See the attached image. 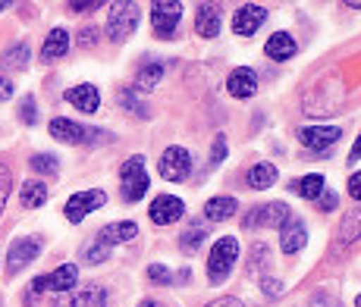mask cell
<instances>
[{
  "label": "cell",
  "mask_w": 361,
  "mask_h": 307,
  "mask_svg": "<svg viewBox=\"0 0 361 307\" xmlns=\"http://www.w3.org/2000/svg\"><path fill=\"white\" fill-rule=\"evenodd\" d=\"M235 261H239V242L233 235H224V239L214 242L211 257H207V279H211V285H224L226 276L233 273Z\"/></svg>",
  "instance_id": "1"
},
{
  "label": "cell",
  "mask_w": 361,
  "mask_h": 307,
  "mask_svg": "<svg viewBox=\"0 0 361 307\" xmlns=\"http://www.w3.org/2000/svg\"><path fill=\"white\" fill-rule=\"evenodd\" d=\"M120 185H123V201L126 204H135V201L145 198V192H148V173H145V157L142 154H135V157H129L126 163L120 166Z\"/></svg>",
  "instance_id": "2"
},
{
  "label": "cell",
  "mask_w": 361,
  "mask_h": 307,
  "mask_svg": "<svg viewBox=\"0 0 361 307\" xmlns=\"http://www.w3.org/2000/svg\"><path fill=\"white\" fill-rule=\"evenodd\" d=\"M138 19H142V6L138 4H129V0H123V4H114L110 6V16H107V38L110 41H126L132 32L138 29Z\"/></svg>",
  "instance_id": "3"
},
{
  "label": "cell",
  "mask_w": 361,
  "mask_h": 307,
  "mask_svg": "<svg viewBox=\"0 0 361 307\" xmlns=\"http://www.w3.org/2000/svg\"><path fill=\"white\" fill-rule=\"evenodd\" d=\"M47 132L63 144H92V138H110L107 132L85 129L82 123H73V120H66V116H54L51 125H47Z\"/></svg>",
  "instance_id": "4"
},
{
  "label": "cell",
  "mask_w": 361,
  "mask_h": 307,
  "mask_svg": "<svg viewBox=\"0 0 361 307\" xmlns=\"http://www.w3.org/2000/svg\"><path fill=\"white\" fill-rule=\"evenodd\" d=\"M179 16H183V4H176V0H157V4H151V29H154L157 38H173Z\"/></svg>",
  "instance_id": "5"
},
{
  "label": "cell",
  "mask_w": 361,
  "mask_h": 307,
  "mask_svg": "<svg viewBox=\"0 0 361 307\" xmlns=\"http://www.w3.org/2000/svg\"><path fill=\"white\" fill-rule=\"evenodd\" d=\"M104 204H107V194H104L101 188H92V192H75L73 198L66 201L63 213H66V220L73 223V226H79L88 213L98 211V207H104Z\"/></svg>",
  "instance_id": "6"
},
{
  "label": "cell",
  "mask_w": 361,
  "mask_h": 307,
  "mask_svg": "<svg viewBox=\"0 0 361 307\" xmlns=\"http://www.w3.org/2000/svg\"><path fill=\"white\" fill-rule=\"evenodd\" d=\"M161 176L166 179V182H183V179H189L192 173V157L185 148H179V144H173V148H166L161 154Z\"/></svg>",
  "instance_id": "7"
},
{
  "label": "cell",
  "mask_w": 361,
  "mask_h": 307,
  "mask_svg": "<svg viewBox=\"0 0 361 307\" xmlns=\"http://www.w3.org/2000/svg\"><path fill=\"white\" fill-rule=\"evenodd\" d=\"M289 216V207L283 201H270V204H261V207H252L248 216L242 220L245 229H261V226H283V220Z\"/></svg>",
  "instance_id": "8"
},
{
  "label": "cell",
  "mask_w": 361,
  "mask_h": 307,
  "mask_svg": "<svg viewBox=\"0 0 361 307\" xmlns=\"http://www.w3.org/2000/svg\"><path fill=\"white\" fill-rule=\"evenodd\" d=\"M38 254H41V239H16L10 245V254H6V273L10 276L23 273Z\"/></svg>",
  "instance_id": "9"
},
{
  "label": "cell",
  "mask_w": 361,
  "mask_h": 307,
  "mask_svg": "<svg viewBox=\"0 0 361 307\" xmlns=\"http://www.w3.org/2000/svg\"><path fill=\"white\" fill-rule=\"evenodd\" d=\"M148 216L154 226H170V223H176L185 216V204L176 198V194H161V198L151 201Z\"/></svg>",
  "instance_id": "10"
},
{
  "label": "cell",
  "mask_w": 361,
  "mask_h": 307,
  "mask_svg": "<svg viewBox=\"0 0 361 307\" xmlns=\"http://www.w3.org/2000/svg\"><path fill=\"white\" fill-rule=\"evenodd\" d=\"M339 138H343L339 125H305V129H298V142L311 151H327Z\"/></svg>",
  "instance_id": "11"
},
{
  "label": "cell",
  "mask_w": 361,
  "mask_h": 307,
  "mask_svg": "<svg viewBox=\"0 0 361 307\" xmlns=\"http://www.w3.org/2000/svg\"><path fill=\"white\" fill-rule=\"evenodd\" d=\"M54 307H107V292L101 285H85L79 292H66V295H57Z\"/></svg>",
  "instance_id": "12"
},
{
  "label": "cell",
  "mask_w": 361,
  "mask_h": 307,
  "mask_svg": "<svg viewBox=\"0 0 361 307\" xmlns=\"http://www.w3.org/2000/svg\"><path fill=\"white\" fill-rule=\"evenodd\" d=\"M264 23H267V10H264V6L242 4L239 10H235V16H233V32L242 35V38H248V35H255Z\"/></svg>",
  "instance_id": "13"
},
{
  "label": "cell",
  "mask_w": 361,
  "mask_h": 307,
  "mask_svg": "<svg viewBox=\"0 0 361 307\" xmlns=\"http://www.w3.org/2000/svg\"><path fill=\"white\" fill-rule=\"evenodd\" d=\"M305 242H308V229H305V223L298 220L295 213H289L286 220H283V226H280V248H283V254H298V251L305 248Z\"/></svg>",
  "instance_id": "14"
},
{
  "label": "cell",
  "mask_w": 361,
  "mask_h": 307,
  "mask_svg": "<svg viewBox=\"0 0 361 307\" xmlns=\"http://www.w3.org/2000/svg\"><path fill=\"white\" fill-rule=\"evenodd\" d=\"M226 92L233 97H252L258 92V75H255V69H248V66L233 69L230 79H226Z\"/></svg>",
  "instance_id": "15"
},
{
  "label": "cell",
  "mask_w": 361,
  "mask_h": 307,
  "mask_svg": "<svg viewBox=\"0 0 361 307\" xmlns=\"http://www.w3.org/2000/svg\"><path fill=\"white\" fill-rule=\"evenodd\" d=\"M66 101L73 104L79 113H98V107H101V94L94 85H73L66 92Z\"/></svg>",
  "instance_id": "16"
},
{
  "label": "cell",
  "mask_w": 361,
  "mask_h": 307,
  "mask_svg": "<svg viewBox=\"0 0 361 307\" xmlns=\"http://www.w3.org/2000/svg\"><path fill=\"white\" fill-rule=\"evenodd\" d=\"M295 51H298V44H295V38L289 32H274L267 38V44H264V54H267L270 60H276V63L293 60Z\"/></svg>",
  "instance_id": "17"
},
{
  "label": "cell",
  "mask_w": 361,
  "mask_h": 307,
  "mask_svg": "<svg viewBox=\"0 0 361 307\" xmlns=\"http://www.w3.org/2000/svg\"><path fill=\"white\" fill-rule=\"evenodd\" d=\"M135 235H138V226L126 220V223H110V226H104L94 242H101L104 248H114V245H123V242H132Z\"/></svg>",
  "instance_id": "18"
},
{
  "label": "cell",
  "mask_w": 361,
  "mask_h": 307,
  "mask_svg": "<svg viewBox=\"0 0 361 307\" xmlns=\"http://www.w3.org/2000/svg\"><path fill=\"white\" fill-rule=\"evenodd\" d=\"M44 282L51 292L66 295V292H73L75 282H79V267H75V263H63V267H57L51 276H44Z\"/></svg>",
  "instance_id": "19"
},
{
  "label": "cell",
  "mask_w": 361,
  "mask_h": 307,
  "mask_svg": "<svg viewBox=\"0 0 361 307\" xmlns=\"http://www.w3.org/2000/svg\"><path fill=\"white\" fill-rule=\"evenodd\" d=\"M195 13H198L195 16V32L201 35V38H217L220 35V6L201 4Z\"/></svg>",
  "instance_id": "20"
},
{
  "label": "cell",
  "mask_w": 361,
  "mask_h": 307,
  "mask_svg": "<svg viewBox=\"0 0 361 307\" xmlns=\"http://www.w3.org/2000/svg\"><path fill=\"white\" fill-rule=\"evenodd\" d=\"M69 51V32L66 29H51L41 44V60H60Z\"/></svg>",
  "instance_id": "21"
},
{
  "label": "cell",
  "mask_w": 361,
  "mask_h": 307,
  "mask_svg": "<svg viewBox=\"0 0 361 307\" xmlns=\"http://www.w3.org/2000/svg\"><path fill=\"white\" fill-rule=\"evenodd\" d=\"M239 213V201L235 198H226V194H220V198H211L204 204V216L214 223H224V220H233V216Z\"/></svg>",
  "instance_id": "22"
},
{
  "label": "cell",
  "mask_w": 361,
  "mask_h": 307,
  "mask_svg": "<svg viewBox=\"0 0 361 307\" xmlns=\"http://www.w3.org/2000/svg\"><path fill=\"white\" fill-rule=\"evenodd\" d=\"M164 75H166V63H161V60H151V63H145V66L138 69L135 85L142 88V92H154L157 82H161Z\"/></svg>",
  "instance_id": "23"
},
{
  "label": "cell",
  "mask_w": 361,
  "mask_h": 307,
  "mask_svg": "<svg viewBox=\"0 0 361 307\" xmlns=\"http://www.w3.org/2000/svg\"><path fill=\"white\" fill-rule=\"evenodd\" d=\"M336 235H339V242H343V245H352V242L361 239V207H352L349 213H343Z\"/></svg>",
  "instance_id": "24"
},
{
  "label": "cell",
  "mask_w": 361,
  "mask_h": 307,
  "mask_svg": "<svg viewBox=\"0 0 361 307\" xmlns=\"http://www.w3.org/2000/svg\"><path fill=\"white\" fill-rule=\"evenodd\" d=\"M289 192L302 194V198H308V201H317V198H321V192H324V176H321V173H308V176L289 182Z\"/></svg>",
  "instance_id": "25"
},
{
  "label": "cell",
  "mask_w": 361,
  "mask_h": 307,
  "mask_svg": "<svg viewBox=\"0 0 361 307\" xmlns=\"http://www.w3.org/2000/svg\"><path fill=\"white\" fill-rule=\"evenodd\" d=\"M276 166L274 163H255L252 170H248V176H245V182L252 185V188H258V192H264V188H270L276 182Z\"/></svg>",
  "instance_id": "26"
},
{
  "label": "cell",
  "mask_w": 361,
  "mask_h": 307,
  "mask_svg": "<svg viewBox=\"0 0 361 307\" xmlns=\"http://www.w3.org/2000/svg\"><path fill=\"white\" fill-rule=\"evenodd\" d=\"M19 201H23V207L35 211V207H41L47 201V185L38 182V179H29V182L23 185V192H19Z\"/></svg>",
  "instance_id": "27"
},
{
  "label": "cell",
  "mask_w": 361,
  "mask_h": 307,
  "mask_svg": "<svg viewBox=\"0 0 361 307\" xmlns=\"http://www.w3.org/2000/svg\"><path fill=\"white\" fill-rule=\"evenodd\" d=\"M29 57H32L29 44H25V41H16L13 47H6V51H4L0 63H4L6 69H25V66H29Z\"/></svg>",
  "instance_id": "28"
},
{
  "label": "cell",
  "mask_w": 361,
  "mask_h": 307,
  "mask_svg": "<svg viewBox=\"0 0 361 307\" xmlns=\"http://www.w3.org/2000/svg\"><path fill=\"white\" fill-rule=\"evenodd\" d=\"M29 166H32V173H41V176H54V173L60 170V160L54 157V154H32Z\"/></svg>",
  "instance_id": "29"
},
{
  "label": "cell",
  "mask_w": 361,
  "mask_h": 307,
  "mask_svg": "<svg viewBox=\"0 0 361 307\" xmlns=\"http://www.w3.org/2000/svg\"><path fill=\"white\" fill-rule=\"evenodd\" d=\"M201 242H204V229L195 226V229H189V232H183V239H179V251H183V254H195V251L201 248Z\"/></svg>",
  "instance_id": "30"
},
{
  "label": "cell",
  "mask_w": 361,
  "mask_h": 307,
  "mask_svg": "<svg viewBox=\"0 0 361 307\" xmlns=\"http://www.w3.org/2000/svg\"><path fill=\"white\" fill-rule=\"evenodd\" d=\"M116 101H120V107H126L132 116H145V104L138 101V97H135V92H132V88H123V92H120V97H116Z\"/></svg>",
  "instance_id": "31"
},
{
  "label": "cell",
  "mask_w": 361,
  "mask_h": 307,
  "mask_svg": "<svg viewBox=\"0 0 361 307\" xmlns=\"http://www.w3.org/2000/svg\"><path fill=\"white\" fill-rule=\"evenodd\" d=\"M10 188H13V173L6 163H0V216H4V207L10 201Z\"/></svg>",
  "instance_id": "32"
},
{
  "label": "cell",
  "mask_w": 361,
  "mask_h": 307,
  "mask_svg": "<svg viewBox=\"0 0 361 307\" xmlns=\"http://www.w3.org/2000/svg\"><path fill=\"white\" fill-rule=\"evenodd\" d=\"M19 120L25 125H35L38 123V104H35V97H23V104H19Z\"/></svg>",
  "instance_id": "33"
},
{
  "label": "cell",
  "mask_w": 361,
  "mask_h": 307,
  "mask_svg": "<svg viewBox=\"0 0 361 307\" xmlns=\"http://www.w3.org/2000/svg\"><path fill=\"white\" fill-rule=\"evenodd\" d=\"M107 257H110V248H104L101 242H94L92 248H85V261L88 263H104Z\"/></svg>",
  "instance_id": "34"
},
{
  "label": "cell",
  "mask_w": 361,
  "mask_h": 307,
  "mask_svg": "<svg viewBox=\"0 0 361 307\" xmlns=\"http://www.w3.org/2000/svg\"><path fill=\"white\" fill-rule=\"evenodd\" d=\"M336 204H339L336 192H327V188H324V192H321V198H317V211L330 213V211H336Z\"/></svg>",
  "instance_id": "35"
},
{
  "label": "cell",
  "mask_w": 361,
  "mask_h": 307,
  "mask_svg": "<svg viewBox=\"0 0 361 307\" xmlns=\"http://www.w3.org/2000/svg\"><path fill=\"white\" fill-rule=\"evenodd\" d=\"M148 279H151V282H173L170 270H166L164 263H151V267H148Z\"/></svg>",
  "instance_id": "36"
},
{
  "label": "cell",
  "mask_w": 361,
  "mask_h": 307,
  "mask_svg": "<svg viewBox=\"0 0 361 307\" xmlns=\"http://www.w3.org/2000/svg\"><path fill=\"white\" fill-rule=\"evenodd\" d=\"M224 160H226V138L217 135V142L211 144V163L217 166V163H224Z\"/></svg>",
  "instance_id": "37"
},
{
  "label": "cell",
  "mask_w": 361,
  "mask_h": 307,
  "mask_svg": "<svg viewBox=\"0 0 361 307\" xmlns=\"http://www.w3.org/2000/svg\"><path fill=\"white\" fill-rule=\"evenodd\" d=\"M69 10L73 13H94V10H101V4L98 0H92V4H69Z\"/></svg>",
  "instance_id": "38"
},
{
  "label": "cell",
  "mask_w": 361,
  "mask_h": 307,
  "mask_svg": "<svg viewBox=\"0 0 361 307\" xmlns=\"http://www.w3.org/2000/svg\"><path fill=\"white\" fill-rule=\"evenodd\" d=\"M94 38H98V29H82L79 32V44H85V47H92Z\"/></svg>",
  "instance_id": "39"
},
{
  "label": "cell",
  "mask_w": 361,
  "mask_h": 307,
  "mask_svg": "<svg viewBox=\"0 0 361 307\" xmlns=\"http://www.w3.org/2000/svg\"><path fill=\"white\" fill-rule=\"evenodd\" d=\"M13 97V82L6 75H0V101H10Z\"/></svg>",
  "instance_id": "40"
},
{
  "label": "cell",
  "mask_w": 361,
  "mask_h": 307,
  "mask_svg": "<svg viewBox=\"0 0 361 307\" xmlns=\"http://www.w3.org/2000/svg\"><path fill=\"white\" fill-rule=\"evenodd\" d=\"M349 194H352L355 201H361V173H355V176L349 179Z\"/></svg>",
  "instance_id": "41"
},
{
  "label": "cell",
  "mask_w": 361,
  "mask_h": 307,
  "mask_svg": "<svg viewBox=\"0 0 361 307\" xmlns=\"http://www.w3.org/2000/svg\"><path fill=\"white\" fill-rule=\"evenodd\" d=\"M261 285H264V292H270V298H280V295H283V285H280V282H274V279H270V282L264 279Z\"/></svg>",
  "instance_id": "42"
},
{
  "label": "cell",
  "mask_w": 361,
  "mask_h": 307,
  "mask_svg": "<svg viewBox=\"0 0 361 307\" xmlns=\"http://www.w3.org/2000/svg\"><path fill=\"white\" fill-rule=\"evenodd\" d=\"M207 307H245V304H242L239 298H217V301L207 304Z\"/></svg>",
  "instance_id": "43"
},
{
  "label": "cell",
  "mask_w": 361,
  "mask_h": 307,
  "mask_svg": "<svg viewBox=\"0 0 361 307\" xmlns=\"http://www.w3.org/2000/svg\"><path fill=\"white\" fill-rule=\"evenodd\" d=\"M352 160H361V135H358V142H355V148H352Z\"/></svg>",
  "instance_id": "44"
},
{
  "label": "cell",
  "mask_w": 361,
  "mask_h": 307,
  "mask_svg": "<svg viewBox=\"0 0 361 307\" xmlns=\"http://www.w3.org/2000/svg\"><path fill=\"white\" fill-rule=\"evenodd\" d=\"M138 307H161V304H157V301H142Z\"/></svg>",
  "instance_id": "45"
},
{
  "label": "cell",
  "mask_w": 361,
  "mask_h": 307,
  "mask_svg": "<svg viewBox=\"0 0 361 307\" xmlns=\"http://www.w3.org/2000/svg\"><path fill=\"white\" fill-rule=\"evenodd\" d=\"M355 307H361V295H358V298H355Z\"/></svg>",
  "instance_id": "46"
},
{
  "label": "cell",
  "mask_w": 361,
  "mask_h": 307,
  "mask_svg": "<svg viewBox=\"0 0 361 307\" xmlns=\"http://www.w3.org/2000/svg\"><path fill=\"white\" fill-rule=\"evenodd\" d=\"M4 10H6V4H0V13H4Z\"/></svg>",
  "instance_id": "47"
}]
</instances>
